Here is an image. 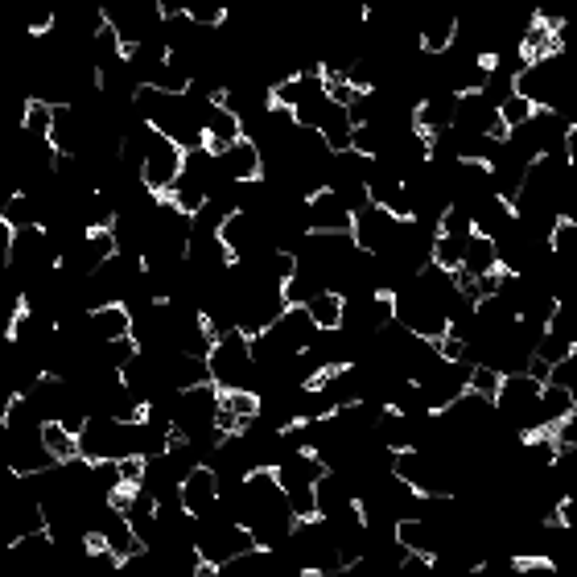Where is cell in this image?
Wrapping results in <instances>:
<instances>
[{
	"label": "cell",
	"instance_id": "obj_1",
	"mask_svg": "<svg viewBox=\"0 0 577 577\" xmlns=\"http://www.w3.org/2000/svg\"><path fill=\"white\" fill-rule=\"evenodd\" d=\"M305 227H310L314 235H351L355 215L343 207V198L326 186V190L305 198Z\"/></svg>",
	"mask_w": 577,
	"mask_h": 577
},
{
	"label": "cell",
	"instance_id": "obj_2",
	"mask_svg": "<svg viewBox=\"0 0 577 577\" xmlns=\"http://www.w3.org/2000/svg\"><path fill=\"white\" fill-rule=\"evenodd\" d=\"M178 495H182V507L194 516V520H202L211 512V507L219 503V474L211 470V466H194L186 479L178 483Z\"/></svg>",
	"mask_w": 577,
	"mask_h": 577
},
{
	"label": "cell",
	"instance_id": "obj_3",
	"mask_svg": "<svg viewBox=\"0 0 577 577\" xmlns=\"http://www.w3.org/2000/svg\"><path fill=\"white\" fill-rule=\"evenodd\" d=\"M219 161V178L223 182H260V174H264V153H260V145L256 141H235L223 157H215Z\"/></svg>",
	"mask_w": 577,
	"mask_h": 577
},
{
	"label": "cell",
	"instance_id": "obj_4",
	"mask_svg": "<svg viewBox=\"0 0 577 577\" xmlns=\"http://www.w3.org/2000/svg\"><path fill=\"white\" fill-rule=\"evenodd\" d=\"M87 334L99 338V343H112V338L132 334V310L124 301H108V305H95L87 314Z\"/></svg>",
	"mask_w": 577,
	"mask_h": 577
},
{
	"label": "cell",
	"instance_id": "obj_5",
	"mask_svg": "<svg viewBox=\"0 0 577 577\" xmlns=\"http://www.w3.org/2000/svg\"><path fill=\"white\" fill-rule=\"evenodd\" d=\"M491 268H499L495 240H491V235H483V231H470L466 235V252H462V273L483 277V273H491Z\"/></svg>",
	"mask_w": 577,
	"mask_h": 577
},
{
	"label": "cell",
	"instance_id": "obj_6",
	"mask_svg": "<svg viewBox=\"0 0 577 577\" xmlns=\"http://www.w3.org/2000/svg\"><path fill=\"white\" fill-rule=\"evenodd\" d=\"M305 310H310V318H314L318 330H338V326H343L347 297L338 293V289H322V293H314L310 301H305Z\"/></svg>",
	"mask_w": 577,
	"mask_h": 577
},
{
	"label": "cell",
	"instance_id": "obj_7",
	"mask_svg": "<svg viewBox=\"0 0 577 577\" xmlns=\"http://www.w3.org/2000/svg\"><path fill=\"white\" fill-rule=\"evenodd\" d=\"M21 124H25V137H29L33 145H50V132H54V104H46V99H25Z\"/></svg>",
	"mask_w": 577,
	"mask_h": 577
},
{
	"label": "cell",
	"instance_id": "obj_8",
	"mask_svg": "<svg viewBox=\"0 0 577 577\" xmlns=\"http://www.w3.org/2000/svg\"><path fill=\"white\" fill-rule=\"evenodd\" d=\"M42 446L66 466V462H75V458H83V446H79V437L66 429L62 421H42Z\"/></svg>",
	"mask_w": 577,
	"mask_h": 577
},
{
	"label": "cell",
	"instance_id": "obj_9",
	"mask_svg": "<svg viewBox=\"0 0 577 577\" xmlns=\"http://www.w3.org/2000/svg\"><path fill=\"white\" fill-rule=\"evenodd\" d=\"M454 42H458V21H429V25H421V50H425V58L446 54Z\"/></svg>",
	"mask_w": 577,
	"mask_h": 577
},
{
	"label": "cell",
	"instance_id": "obj_10",
	"mask_svg": "<svg viewBox=\"0 0 577 577\" xmlns=\"http://www.w3.org/2000/svg\"><path fill=\"white\" fill-rule=\"evenodd\" d=\"M499 384H503V371H495L491 363H474V367H470V376H466V392H470V396H479V400H487V404H495Z\"/></svg>",
	"mask_w": 577,
	"mask_h": 577
},
{
	"label": "cell",
	"instance_id": "obj_11",
	"mask_svg": "<svg viewBox=\"0 0 577 577\" xmlns=\"http://www.w3.org/2000/svg\"><path fill=\"white\" fill-rule=\"evenodd\" d=\"M219 404H223V409H231L235 417H244L248 425L260 417V396L256 392H248V388H219Z\"/></svg>",
	"mask_w": 577,
	"mask_h": 577
},
{
	"label": "cell",
	"instance_id": "obj_12",
	"mask_svg": "<svg viewBox=\"0 0 577 577\" xmlns=\"http://www.w3.org/2000/svg\"><path fill=\"white\" fill-rule=\"evenodd\" d=\"M495 112H499V120H503L507 128L516 132V128H524V124H532V116H536L540 108L532 104V99H524V95H516V91H512V95H507Z\"/></svg>",
	"mask_w": 577,
	"mask_h": 577
}]
</instances>
